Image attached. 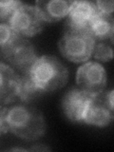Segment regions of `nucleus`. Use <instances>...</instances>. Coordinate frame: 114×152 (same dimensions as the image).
Here are the masks:
<instances>
[{
  "label": "nucleus",
  "mask_w": 114,
  "mask_h": 152,
  "mask_svg": "<svg viewBox=\"0 0 114 152\" xmlns=\"http://www.w3.org/2000/svg\"><path fill=\"white\" fill-rule=\"evenodd\" d=\"M10 131L26 141H35L46 132V122L40 110L25 104L9 108Z\"/></svg>",
  "instance_id": "f257e3e1"
},
{
  "label": "nucleus",
  "mask_w": 114,
  "mask_h": 152,
  "mask_svg": "<svg viewBox=\"0 0 114 152\" xmlns=\"http://www.w3.org/2000/svg\"><path fill=\"white\" fill-rule=\"evenodd\" d=\"M30 74L44 92L62 88L69 80L68 68L54 55H42L33 64Z\"/></svg>",
  "instance_id": "f03ea898"
},
{
  "label": "nucleus",
  "mask_w": 114,
  "mask_h": 152,
  "mask_svg": "<svg viewBox=\"0 0 114 152\" xmlns=\"http://www.w3.org/2000/svg\"><path fill=\"white\" fill-rule=\"evenodd\" d=\"M95 40L88 31L64 28L58 42V48L66 59L73 63L88 61L92 55Z\"/></svg>",
  "instance_id": "7ed1b4c3"
},
{
  "label": "nucleus",
  "mask_w": 114,
  "mask_h": 152,
  "mask_svg": "<svg viewBox=\"0 0 114 152\" xmlns=\"http://www.w3.org/2000/svg\"><path fill=\"white\" fill-rule=\"evenodd\" d=\"M7 24L18 36L26 38L40 33L46 22L36 6L22 2L14 11Z\"/></svg>",
  "instance_id": "20e7f679"
},
{
  "label": "nucleus",
  "mask_w": 114,
  "mask_h": 152,
  "mask_svg": "<svg viewBox=\"0 0 114 152\" xmlns=\"http://www.w3.org/2000/svg\"><path fill=\"white\" fill-rule=\"evenodd\" d=\"M113 95L112 89L94 94L88 104L83 122L99 127L108 126L113 120Z\"/></svg>",
  "instance_id": "39448f33"
},
{
  "label": "nucleus",
  "mask_w": 114,
  "mask_h": 152,
  "mask_svg": "<svg viewBox=\"0 0 114 152\" xmlns=\"http://www.w3.org/2000/svg\"><path fill=\"white\" fill-rule=\"evenodd\" d=\"M107 77L104 66L95 61L84 63L76 73V84L79 88L90 94L103 92L107 87Z\"/></svg>",
  "instance_id": "423d86ee"
},
{
  "label": "nucleus",
  "mask_w": 114,
  "mask_h": 152,
  "mask_svg": "<svg viewBox=\"0 0 114 152\" xmlns=\"http://www.w3.org/2000/svg\"><path fill=\"white\" fill-rule=\"evenodd\" d=\"M37 59L38 53L35 46L27 38L21 36L15 38L6 55V60L22 74L30 72Z\"/></svg>",
  "instance_id": "0eeeda50"
},
{
  "label": "nucleus",
  "mask_w": 114,
  "mask_h": 152,
  "mask_svg": "<svg viewBox=\"0 0 114 152\" xmlns=\"http://www.w3.org/2000/svg\"><path fill=\"white\" fill-rule=\"evenodd\" d=\"M93 95L81 88H72L69 89L62 99V109L66 117L74 123L83 122Z\"/></svg>",
  "instance_id": "6e6552de"
},
{
  "label": "nucleus",
  "mask_w": 114,
  "mask_h": 152,
  "mask_svg": "<svg viewBox=\"0 0 114 152\" xmlns=\"http://www.w3.org/2000/svg\"><path fill=\"white\" fill-rule=\"evenodd\" d=\"M98 10L95 2L75 1L66 15L64 28L88 31V26Z\"/></svg>",
  "instance_id": "1a4fd4ad"
},
{
  "label": "nucleus",
  "mask_w": 114,
  "mask_h": 152,
  "mask_svg": "<svg viewBox=\"0 0 114 152\" xmlns=\"http://www.w3.org/2000/svg\"><path fill=\"white\" fill-rule=\"evenodd\" d=\"M20 75L11 66L0 63V104L13 102L18 95Z\"/></svg>",
  "instance_id": "9d476101"
},
{
  "label": "nucleus",
  "mask_w": 114,
  "mask_h": 152,
  "mask_svg": "<svg viewBox=\"0 0 114 152\" xmlns=\"http://www.w3.org/2000/svg\"><path fill=\"white\" fill-rule=\"evenodd\" d=\"M75 1L64 0H39L36 1V7L39 10L46 23H52L61 20L69 14Z\"/></svg>",
  "instance_id": "9b49d317"
},
{
  "label": "nucleus",
  "mask_w": 114,
  "mask_h": 152,
  "mask_svg": "<svg viewBox=\"0 0 114 152\" xmlns=\"http://www.w3.org/2000/svg\"><path fill=\"white\" fill-rule=\"evenodd\" d=\"M88 32L95 42L110 40L113 41L114 20L112 14L97 12L88 26Z\"/></svg>",
  "instance_id": "f8f14e48"
},
{
  "label": "nucleus",
  "mask_w": 114,
  "mask_h": 152,
  "mask_svg": "<svg viewBox=\"0 0 114 152\" xmlns=\"http://www.w3.org/2000/svg\"><path fill=\"white\" fill-rule=\"evenodd\" d=\"M43 93L44 91L38 87L30 72L20 75L17 97H19L21 102L25 104L31 103L39 98Z\"/></svg>",
  "instance_id": "ddd939ff"
},
{
  "label": "nucleus",
  "mask_w": 114,
  "mask_h": 152,
  "mask_svg": "<svg viewBox=\"0 0 114 152\" xmlns=\"http://www.w3.org/2000/svg\"><path fill=\"white\" fill-rule=\"evenodd\" d=\"M18 35L7 23H0V61L6 60L7 52Z\"/></svg>",
  "instance_id": "4468645a"
},
{
  "label": "nucleus",
  "mask_w": 114,
  "mask_h": 152,
  "mask_svg": "<svg viewBox=\"0 0 114 152\" xmlns=\"http://www.w3.org/2000/svg\"><path fill=\"white\" fill-rule=\"evenodd\" d=\"M92 54L95 59L102 62H107L112 59L113 50L110 45L107 44L104 41L95 42Z\"/></svg>",
  "instance_id": "2eb2a0df"
},
{
  "label": "nucleus",
  "mask_w": 114,
  "mask_h": 152,
  "mask_svg": "<svg viewBox=\"0 0 114 152\" xmlns=\"http://www.w3.org/2000/svg\"><path fill=\"white\" fill-rule=\"evenodd\" d=\"M21 4L20 1H0V20L8 23L14 11Z\"/></svg>",
  "instance_id": "dca6fc26"
},
{
  "label": "nucleus",
  "mask_w": 114,
  "mask_h": 152,
  "mask_svg": "<svg viewBox=\"0 0 114 152\" xmlns=\"http://www.w3.org/2000/svg\"><path fill=\"white\" fill-rule=\"evenodd\" d=\"M10 131L9 108L0 106V135Z\"/></svg>",
  "instance_id": "f3484780"
},
{
  "label": "nucleus",
  "mask_w": 114,
  "mask_h": 152,
  "mask_svg": "<svg viewBox=\"0 0 114 152\" xmlns=\"http://www.w3.org/2000/svg\"><path fill=\"white\" fill-rule=\"evenodd\" d=\"M99 12L104 14H112L114 9L113 1H96L95 2Z\"/></svg>",
  "instance_id": "a211bd4d"
},
{
  "label": "nucleus",
  "mask_w": 114,
  "mask_h": 152,
  "mask_svg": "<svg viewBox=\"0 0 114 152\" xmlns=\"http://www.w3.org/2000/svg\"><path fill=\"white\" fill-rule=\"evenodd\" d=\"M28 151H32V150H38V151H46V150H50V148H48L47 146H43L42 145H34V146H32L31 147L30 149H28Z\"/></svg>",
  "instance_id": "6ab92c4d"
}]
</instances>
